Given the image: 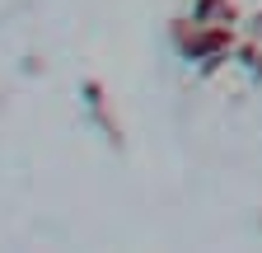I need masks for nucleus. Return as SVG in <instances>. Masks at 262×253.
<instances>
[{
    "instance_id": "1",
    "label": "nucleus",
    "mask_w": 262,
    "mask_h": 253,
    "mask_svg": "<svg viewBox=\"0 0 262 253\" xmlns=\"http://www.w3.org/2000/svg\"><path fill=\"white\" fill-rule=\"evenodd\" d=\"M192 14L202 19V24H234V0H196L192 5Z\"/></svg>"
}]
</instances>
